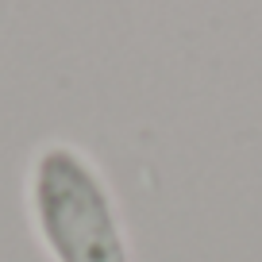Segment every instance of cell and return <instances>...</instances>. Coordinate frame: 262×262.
<instances>
[{"label": "cell", "mask_w": 262, "mask_h": 262, "mask_svg": "<svg viewBox=\"0 0 262 262\" xmlns=\"http://www.w3.org/2000/svg\"><path fill=\"white\" fill-rule=\"evenodd\" d=\"M31 220L54 262H131L100 170L70 143H47L27 181Z\"/></svg>", "instance_id": "cell-1"}]
</instances>
